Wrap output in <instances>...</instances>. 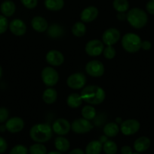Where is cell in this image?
<instances>
[{"mask_svg":"<svg viewBox=\"0 0 154 154\" xmlns=\"http://www.w3.org/2000/svg\"><path fill=\"white\" fill-rule=\"evenodd\" d=\"M83 101L91 105H99L102 103L106 97L105 91L101 87L90 85L85 87L81 92Z\"/></svg>","mask_w":154,"mask_h":154,"instance_id":"cell-1","label":"cell"},{"mask_svg":"<svg viewBox=\"0 0 154 154\" xmlns=\"http://www.w3.org/2000/svg\"><path fill=\"white\" fill-rule=\"evenodd\" d=\"M52 127L45 123L36 124L31 128L30 135L33 141L37 143H44L49 141L52 137Z\"/></svg>","mask_w":154,"mask_h":154,"instance_id":"cell-2","label":"cell"},{"mask_svg":"<svg viewBox=\"0 0 154 154\" xmlns=\"http://www.w3.org/2000/svg\"><path fill=\"white\" fill-rule=\"evenodd\" d=\"M126 19L130 25L135 29H141L148 21V17L146 12L138 8H134L128 11L126 14Z\"/></svg>","mask_w":154,"mask_h":154,"instance_id":"cell-3","label":"cell"},{"mask_svg":"<svg viewBox=\"0 0 154 154\" xmlns=\"http://www.w3.org/2000/svg\"><path fill=\"white\" fill-rule=\"evenodd\" d=\"M141 39L134 33H127L122 37V46L128 53H136L141 48Z\"/></svg>","mask_w":154,"mask_h":154,"instance_id":"cell-4","label":"cell"},{"mask_svg":"<svg viewBox=\"0 0 154 154\" xmlns=\"http://www.w3.org/2000/svg\"><path fill=\"white\" fill-rule=\"evenodd\" d=\"M42 79L48 87H53L59 81V74L52 67H45L42 72Z\"/></svg>","mask_w":154,"mask_h":154,"instance_id":"cell-5","label":"cell"},{"mask_svg":"<svg viewBox=\"0 0 154 154\" xmlns=\"http://www.w3.org/2000/svg\"><path fill=\"white\" fill-rule=\"evenodd\" d=\"M93 128V126L88 120L85 118L77 119L72 122L71 129L75 133L84 134L90 132Z\"/></svg>","mask_w":154,"mask_h":154,"instance_id":"cell-6","label":"cell"},{"mask_svg":"<svg viewBox=\"0 0 154 154\" xmlns=\"http://www.w3.org/2000/svg\"><path fill=\"white\" fill-rule=\"evenodd\" d=\"M66 84L68 87L73 90L82 89L86 84V78L82 73H74L69 75L66 80Z\"/></svg>","mask_w":154,"mask_h":154,"instance_id":"cell-7","label":"cell"},{"mask_svg":"<svg viewBox=\"0 0 154 154\" xmlns=\"http://www.w3.org/2000/svg\"><path fill=\"white\" fill-rule=\"evenodd\" d=\"M85 71L91 77L98 78L104 75V66L99 60H92L88 62L85 66Z\"/></svg>","mask_w":154,"mask_h":154,"instance_id":"cell-8","label":"cell"},{"mask_svg":"<svg viewBox=\"0 0 154 154\" xmlns=\"http://www.w3.org/2000/svg\"><path fill=\"white\" fill-rule=\"evenodd\" d=\"M104 49V43L98 39L91 40L86 44L85 52L91 57H97L101 55Z\"/></svg>","mask_w":154,"mask_h":154,"instance_id":"cell-9","label":"cell"},{"mask_svg":"<svg viewBox=\"0 0 154 154\" xmlns=\"http://www.w3.org/2000/svg\"><path fill=\"white\" fill-rule=\"evenodd\" d=\"M140 129V123L134 119L126 120L121 123L120 130L125 135H131L138 132Z\"/></svg>","mask_w":154,"mask_h":154,"instance_id":"cell-10","label":"cell"},{"mask_svg":"<svg viewBox=\"0 0 154 154\" xmlns=\"http://www.w3.org/2000/svg\"><path fill=\"white\" fill-rule=\"evenodd\" d=\"M71 129V125L69 121L63 118L57 119L54 122L52 126V130L59 135H66Z\"/></svg>","mask_w":154,"mask_h":154,"instance_id":"cell-11","label":"cell"},{"mask_svg":"<svg viewBox=\"0 0 154 154\" xmlns=\"http://www.w3.org/2000/svg\"><path fill=\"white\" fill-rule=\"evenodd\" d=\"M120 38V32L115 28L106 30L102 35V41L106 45H113Z\"/></svg>","mask_w":154,"mask_h":154,"instance_id":"cell-12","label":"cell"},{"mask_svg":"<svg viewBox=\"0 0 154 154\" xmlns=\"http://www.w3.org/2000/svg\"><path fill=\"white\" fill-rule=\"evenodd\" d=\"M24 120L21 117H12V118L8 120L5 124L6 129L11 133H17V132H21L24 129Z\"/></svg>","mask_w":154,"mask_h":154,"instance_id":"cell-13","label":"cell"},{"mask_svg":"<svg viewBox=\"0 0 154 154\" xmlns=\"http://www.w3.org/2000/svg\"><path fill=\"white\" fill-rule=\"evenodd\" d=\"M46 61L53 66H60L64 62V57L61 52L56 50L50 51L46 55Z\"/></svg>","mask_w":154,"mask_h":154,"instance_id":"cell-14","label":"cell"},{"mask_svg":"<svg viewBox=\"0 0 154 154\" xmlns=\"http://www.w3.org/2000/svg\"><path fill=\"white\" fill-rule=\"evenodd\" d=\"M11 32L16 36H22L27 32V26L25 23L20 19H14L9 24Z\"/></svg>","mask_w":154,"mask_h":154,"instance_id":"cell-15","label":"cell"},{"mask_svg":"<svg viewBox=\"0 0 154 154\" xmlns=\"http://www.w3.org/2000/svg\"><path fill=\"white\" fill-rule=\"evenodd\" d=\"M98 15V9L95 6H89L83 9L80 14L81 20L84 23H90L95 20Z\"/></svg>","mask_w":154,"mask_h":154,"instance_id":"cell-16","label":"cell"},{"mask_svg":"<svg viewBox=\"0 0 154 154\" xmlns=\"http://www.w3.org/2000/svg\"><path fill=\"white\" fill-rule=\"evenodd\" d=\"M32 27L38 32H43L48 29V22L44 17L40 16H36L32 19Z\"/></svg>","mask_w":154,"mask_h":154,"instance_id":"cell-17","label":"cell"},{"mask_svg":"<svg viewBox=\"0 0 154 154\" xmlns=\"http://www.w3.org/2000/svg\"><path fill=\"white\" fill-rule=\"evenodd\" d=\"M149 146H150V140L145 136L140 137L134 143V150L138 153L145 152L148 150Z\"/></svg>","mask_w":154,"mask_h":154,"instance_id":"cell-18","label":"cell"},{"mask_svg":"<svg viewBox=\"0 0 154 154\" xmlns=\"http://www.w3.org/2000/svg\"><path fill=\"white\" fill-rule=\"evenodd\" d=\"M16 10L15 4L11 0H5L0 6V11L5 17H11L14 14Z\"/></svg>","mask_w":154,"mask_h":154,"instance_id":"cell-19","label":"cell"},{"mask_svg":"<svg viewBox=\"0 0 154 154\" xmlns=\"http://www.w3.org/2000/svg\"><path fill=\"white\" fill-rule=\"evenodd\" d=\"M57 99V93L54 89L48 88L44 91L42 99L46 104H53Z\"/></svg>","mask_w":154,"mask_h":154,"instance_id":"cell-20","label":"cell"},{"mask_svg":"<svg viewBox=\"0 0 154 154\" xmlns=\"http://www.w3.org/2000/svg\"><path fill=\"white\" fill-rule=\"evenodd\" d=\"M54 146L57 151L63 153L69 150L70 144H69V141L66 138L63 137H57L54 141Z\"/></svg>","mask_w":154,"mask_h":154,"instance_id":"cell-21","label":"cell"},{"mask_svg":"<svg viewBox=\"0 0 154 154\" xmlns=\"http://www.w3.org/2000/svg\"><path fill=\"white\" fill-rule=\"evenodd\" d=\"M82 99L81 95L77 93H72L69 95L66 99V103L69 107L72 108H77L80 107L82 104Z\"/></svg>","mask_w":154,"mask_h":154,"instance_id":"cell-22","label":"cell"},{"mask_svg":"<svg viewBox=\"0 0 154 154\" xmlns=\"http://www.w3.org/2000/svg\"><path fill=\"white\" fill-rule=\"evenodd\" d=\"M103 149L102 143L100 141H92L88 143L85 149L86 154H100Z\"/></svg>","mask_w":154,"mask_h":154,"instance_id":"cell-23","label":"cell"},{"mask_svg":"<svg viewBox=\"0 0 154 154\" xmlns=\"http://www.w3.org/2000/svg\"><path fill=\"white\" fill-rule=\"evenodd\" d=\"M45 6L48 10L57 11L64 6L63 0H45Z\"/></svg>","mask_w":154,"mask_h":154,"instance_id":"cell-24","label":"cell"},{"mask_svg":"<svg viewBox=\"0 0 154 154\" xmlns=\"http://www.w3.org/2000/svg\"><path fill=\"white\" fill-rule=\"evenodd\" d=\"M119 132V127L116 123H109L104 126V133L105 134L106 136L115 137L118 135Z\"/></svg>","mask_w":154,"mask_h":154,"instance_id":"cell-25","label":"cell"},{"mask_svg":"<svg viewBox=\"0 0 154 154\" xmlns=\"http://www.w3.org/2000/svg\"><path fill=\"white\" fill-rule=\"evenodd\" d=\"M47 32H48V36H50V37L52 38H57L63 35V27L60 26V25L53 24V25L48 27Z\"/></svg>","mask_w":154,"mask_h":154,"instance_id":"cell-26","label":"cell"},{"mask_svg":"<svg viewBox=\"0 0 154 154\" xmlns=\"http://www.w3.org/2000/svg\"><path fill=\"white\" fill-rule=\"evenodd\" d=\"M113 6L116 11L119 13H124L128 10L129 3L128 0H114L113 2Z\"/></svg>","mask_w":154,"mask_h":154,"instance_id":"cell-27","label":"cell"},{"mask_svg":"<svg viewBox=\"0 0 154 154\" xmlns=\"http://www.w3.org/2000/svg\"><path fill=\"white\" fill-rule=\"evenodd\" d=\"M86 32V26L82 22H76L72 27V33L76 37H82Z\"/></svg>","mask_w":154,"mask_h":154,"instance_id":"cell-28","label":"cell"},{"mask_svg":"<svg viewBox=\"0 0 154 154\" xmlns=\"http://www.w3.org/2000/svg\"><path fill=\"white\" fill-rule=\"evenodd\" d=\"M82 115L83 118L86 119V120H92L95 118V115H96V110L94 107L86 105V106L83 107V108L82 109Z\"/></svg>","mask_w":154,"mask_h":154,"instance_id":"cell-29","label":"cell"},{"mask_svg":"<svg viewBox=\"0 0 154 154\" xmlns=\"http://www.w3.org/2000/svg\"><path fill=\"white\" fill-rule=\"evenodd\" d=\"M103 150L106 154H116L117 152V145L114 141H107L103 146Z\"/></svg>","mask_w":154,"mask_h":154,"instance_id":"cell-30","label":"cell"},{"mask_svg":"<svg viewBox=\"0 0 154 154\" xmlns=\"http://www.w3.org/2000/svg\"><path fill=\"white\" fill-rule=\"evenodd\" d=\"M29 151L30 154H47L46 147L41 143H37L30 146Z\"/></svg>","mask_w":154,"mask_h":154,"instance_id":"cell-31","label":"cell"},{"mask_svg":"<svg viewBox=\"0 0 154 154\" xmlns=\"http://www.w3.org/2000/svg\"><path fill=\"white\" fill-rule=\"evenodd\" d=\"M103 54L105 58L112 60L116 56V50L113 48V45H107V47L104 49Z\"/></svg>","mask_w":154,"mask_h":154,"instance_id":"cell-32","label":"cell"},{"mask_svg":"<svg viewBox=\"0 0 154 154\" xmlns=\"http://www.w3.org/2000/svg\"><path fill=\"white\" fill-rule=\"evenodd\" d=\"M27 153H28V149L25 146L18 144V145L14 146L11 150L9 154H27Z\"/></svg>","mask_w":154,"mask_h":154,"instance_id":"cell-33","label":"cell"},{"mask_svg":"<svg viewBox=\"0 0 154 154\" xmlns=\"http://www.w3.org/2000/svg\"><path fill=\"white\" fill-rule=\"evenodd\" d=\"M8 20L4 15H0V35L5 32L8 29Z\"/></svg>","mask_w":154,"mask_h":154,"instance_id":"cell-34","label":"cell"},{"mask_svg":"<svg viewBox=\"0 0 154 154\" xmlns=\"http://www.w3.org/2000/svg\"><path fill=\"white\" fill-rule=\"evenodd\" d=\"M21 2L24 7L29 9L34 8L38 4V0H21Z\"/></svg>","mask_w":154,"mask_h":154,"instance_id":"cell-35","label":"cell"},{"mask_svg":"<svg viewBox=\"0 0 154 154\" xmlns=\"http://www.w3.org/2000/svg\"><path fill=\"white\" fill-rule=\"evenodd\" d=\"M9 116V113L8 109H6L4 107L0 108V123H4L5 121L8 120Z\"/></svg>","mask_w":154,"mask_h":154,"instance_id":"cell-36","label":"cell"},{"mask_svg":"<svg viewBox=\"0 0 154 154\" xmlns=\"http://www.w3.org/2000/svg\"><path fill=\"white\" fill-rule=\"evenodd\" d=\"M8 147L7 142L3 138L0 137V154L4 153L6 151Z\"/></svg>","mask_w":154,"mask_h":154,"instance_id":"cell-37","label":"cell"},{"mask_svg":"<svg viewBox=\"0 0 154 154\" xmlns=\"http://www.w3.org/2000/svg\"><path fill=\"white\" fill-rule=\"evenodd\" d=\"M146 8L148 13L150 14H154V0H150L146 5Z\"/></svg>","mask_w":154,"mask_h":154,"instance_id":"cell-38","label":"cell"},{"mask_svg":"<svg viewBox=\"0 0 154 154\" xmlns=\"http://www.w3.org/2000/svg\"><path fill=\"white\" fill-rule=\"evenodd\" d=\"M121 153L122 154H132V150L129 146H123L121 148Z\"/></svg>","mask_w":154,"mask_h":154,"instance_id":"cell-39","label":"cell"},{"mask_svg":"<svg viewBox=\"0 0 154 154\" xmlns=\"http://www.w3.org/2000/svg\"><path fill=\"white\" fill-rule=\"evenodd\" d=\"M152 47V45H151L150 42L149 41H144V42H141V48H143L145 51H148Z\"/></svg>","mask_w":154,"mask_h":154,"instance_id":"cell-40","label":"cell"},{"mask_svg":"<svg viewBox=\"0 0 154 154\" xmlns=\"http://www.w3.org/2000/svg\"><path fill=\"white\" fill-rule=\"evenodd\" d=\"M69 154H85V153L83 152L82 150H81V149L76 148L72 150Z\"/></svg>","mask_w":154,"mask_h":154,"instance_id":"cell-41","label":"cell"},{"mask_svg":"<svg viewBox=\"0 0 154 154\" xmlns=\"http://www.w3.org/2000/svg\"><path fill=\"white\" fill-rule=\"evenodd\" d=\"M48 154H62L61 152H59V151H51L50 153H48Z\"/></svg>","mask_w":154,"mask_h":154,"instance_id":"cell-42","label":"cell"},{"mask_svg":"<svg viewBox=\"0 0 154 154\" xmlns=\"http://www.w3.org/2000/svg\"><path fill=\"white\" fill-rule=\"evenodd\" d=\"M2 75V69L1 66H0V78H1Z\"/></svg>","mask_w":154,"mask_h":154,"instance_id":"cell-43","label":"cell"},{"mask_svg":"<svg viewBox=\"0 0 154 154\" xmlns=\"http://www.w3.org/2000/svg\"><path fill=\"white\" fill-rule=\"evenodd\" d=\"M132 154H140V153H132Z\"/></svg>","mask_w":154,"mask_h":154,"instance_id":"cell-44","label":"cell"}]
</instances>
